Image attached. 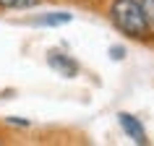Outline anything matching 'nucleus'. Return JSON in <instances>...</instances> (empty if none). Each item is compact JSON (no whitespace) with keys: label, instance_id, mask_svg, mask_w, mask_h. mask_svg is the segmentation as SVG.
I'll list each match as a JSON object with an SVG mask.
<instances>
[{"label":"nucleus","instance_id":"5","mask_svg":"<svg viewBox=\"0 0 154 146\" xmlns=\"http://www.w3.org/2000/svg\"><path fill=\"white\" fill-rule=\"evenodd\" d=\"M138 5L144 11V18L146 24H149V32L154 34V0H138Z\"/></svg>","mask_w":154,"mask_h":146},{"label":"nucleus","instance_id":"7","mask_svg":"<svg viewBox=\"0 0 154 146\" xmlns=\"http://www.w3.org/2000/svg\"><path fill=\"white\" fill-rule=\"evenodd\" d=\"M110 57H112V60H123V57H125V50L123 47H110Z\"/></svg>","mask_w":154,"mask_h":146},{"label":"nucleus","instance_id":"4","mask_svg":"<svg viewBox=\"0 0 154 146\" xmlns=\"http://www.w3.org/2000/svg\"><path fill=\"white\" fill-rule=\"evenodd\" d=\"M71 13H47V16H39V18H34V24L37 26H60V24H68L71 21Z\"/></svg>","mask_w":154,"mask_h":146},{"label":"nucleus","instance_id":"8","mask_svg":"<svg viewBox=\"0 0 154 146\" xmlns=\"http://www.w3.org/2000/svg\"><path fill=\"white\" fill-rule=\"evenodd\" d=\"M8 123H13V125H29V120H21V117H8Z\"/></svg>","mask_w":154,"mask_h":146},{"label":"nucleus","instance_id":"2","mask_svg":"<svg viewBox=\"0 0 154 146\" xmlns=\"http://www.w3.org/2000/svg\"><path fill=\"white\" fill-rule=\"evenodd\" d=\"M47 65L55 73H60L63 78H73V76L79 73V63H76L71 55L60 52V50H50L47 52Z\"/></svg>","mask_w":154,"mask_h":146},{"label":"nucleus","instance_id":"1","mask_svg":"<svg viewBox=\"0 0 154 146\" xmlns=\"http://www.w3.org/2000/svg\"><path fill=\"white\" fill-rule=\"evenodd\" d=\"M110 18L118 32H123L125 37L133 39H146L149 37V24L144 18V11L138 5V0H112L110 5Z\"/></svg>","mask_w":154,"mask_h":146},{"label":"nucleus","instance_id":"3","mask_svg":"<svg viewBox=\"0 0 154 146\" xmlns=\"http://www.w3.org/2000/svg\"><path fill=\"white\" fill-rule=\"evenodd\" d=\"M118 123H120L123 133H125L133 144H149L146 130H144V125H141V120H138V117H133L131 112H120V115H118Z\"/></svg>","mask_w":154,"mask_h":146},{"label":"nucleus","instance_id":"6","mask_svg":"<svg viewBox=\"0 0 154 146\" xmlns=\"http://www.w3.org/2000/svg\"><path fill=\"white\" fill-rule=\"evenodd\" d=\"M42 0H0V8H34Z\"/></svg>","mask_w":154,"mask_h":146}]
</instances>
